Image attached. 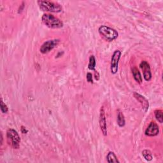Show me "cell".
<instances>
[{
  "label": "cell",
  "mask_w": 163,
  "mask_h": 163,
  "mask_svg": "<svg viewBox=\"0 0 163 163\" xmlns=\"http://www.w3.org/2000/svg\"><path fill=\"white\" fill-rule=\"evenodd\" d=\"M41 10L53 13H59L63 10L62 6L58 3L47 1V0H39L37 2Z\"/></svg>",
  "instance_id": "6da1fadb"
},
{
  "label": "cell",
  "mask_w": 163,
  "mask_h": 163,
  "mask_svg": "<svg viewBox=\"0 0 163 163\" xmlns=\"http://www.w3.org/2000/svg\"><path fill=\"white\" fill-rule=\"evenodd\" d=\"M42 21L46 26L52 29H58L63 27V22L58 17L50 13H45L42 17Z\"/></svg>",
  "instance_id": "7a4b0ae2"
},
{
  "label": "cell",
  "mask_w": 163,
  "mask_h": 163,
  "mask_svg": "<svg viewBox=\"0 0 163 163\" xmlns=\"http://www.w3.org/2000/svg\"><path fill=\"white\" fill-rule=\"evenodd\" d=\"M98 31L100 35L108 42H112L116 40L119 36L118 32L116 29L107 26H101L98 29Z\"/></svg>",
  "instance_id": "3957f363"
},
{
  "label": "cell",
  "mask_w": 163,
  "mask_h": 163,
  "mask_svg": "<svg viewBox=\"0 0 163 163\" xmlns=\"http://www.w3.org/2000/svg\"><path fill=\"white\" fill-rule=\"evenodd\" d=\"M7 142L14 149H18L20 146L21 138L18 133L13 129H8L6 132Z\"/></svg>",
  "instance_id": "277c9868"
},
{
  "label": "cell",
  "mask_w": 163,
  "mask_h": 163,
  "mask_svg": "<svg viewBox=\"0 0 163 163\" xmlns=\"http://www.w3.org/2000/svg\"><path fill=\"white\" fill-rule=\"evenodd\" d=\"M59 42L60 41L58 39H54L47 41L41 46L40 49V52L44 54L48 53L59 45Z\"/></svg>",
  "instance_id": "5b68a950"
},
{
  "label": "cell",
  "mask_w": 163,
  "mask_h": 163,
  "mask_svg": "<svg viewBox=\"0 0 163 163\" xmlns=\"http://www.w3.org/2000/svg\"><path fill=\"white\" fill-rule=\"evenodd\" d=\"M121 52L119 50H116L114 51L112 58H111V64H110V70L112 74H116L118 71L119 68V63L121 57Z\"/></svg>",
  "instance_id": "8992f818"
},
{
  "label": "cell",
  "mask_w": 163,
  "mask_h": 163,
  "mask_svg": "<svg viewBox=\"0 0 163 163\" xmlns=\"http://www.w3.org/2000/svg\"><path fill=\"white\" fill-rule=\"evenodd\" d=\"M140 67L143 71L144 79L147 82L150 81L152 79V77L150 64L146 61H143L140 64Z\"/></svg>",
  "instance_id": "52a82bcc"
},
{
  "label": "cell",
  "mask_w": 163,
  "mask_h": 163,
  "mask_svg": "<svg viewBox=\"0 0 163 163\" xmlns=\"http://www.w3.org/2000/svg\"><path fill=\"white\" fill-rule=\"evenodd\" d=\"M100 126L103 135L106 136L107 135V125L106 120L104 107H101L100 114Z\"/></svg>",
  "instance_id": "ba28073f"
},
{
  "label": "cell",
  "mask_w": 163,
  "mask_h": 163,
  "mask_svg": "<svg viewBox=\"0 0 163 163\" xmlns=\"http://www.w3.org/2000/svg\"><path fill=\"white\" fill-rule=\"evenodd\" d=\"M159 132L158 125L155 122H151L148 127L146 129L145 134L148 136H157Z\"/></svg>",
  "instance_id": "9c48e42d"
},
{
  "label": "cell",
  "mask_w": 163,
  "mask_h": 163,
  "mask_svg": "<svg viewBox=\"0 0 163 163\" xmlns=\"http://www.w3.org/2000/svg\"><path fill=\"white\" fill-rule=\"evenodd\" d=\"M133 96H134V97H135V98L136 99V100L139 101L140 103L141 104L143 111L145 112H146V111H147L149 108V101L146 100L144 96H143L142 95H141L140 94H138V93L135 92L133 93Z\"/></svg>",
  "instance_id": "30bf717a"
},
{
  "label": "cell",
  "mask_w": 163,
  "mask_h": 163,
  "mask_svg": "<svg viewBox=\"0 0 163 163\" xmlns=\"http://www.w3.org/2000/svg\"><path fill=\"white\" fill-rule=\"evenodd\" d=\"M131 71H132V73L133 75V78L135 80V81L138 84H142L143 82V79H142V77L141 75L140 71L138 70V69L136 68V67H133Z\"/></svg>",
  "instance_id": "8fae6325"
},
{
  "label": "cell",
  "mask_w": 163,
  "mask_h": 163,
  "mask_svg": "<svg viewBox=\"0 0 163 163\" xmlns=\"http://www.w3.org/2000/svg\"><path fill=\"white\" fill-rule=\"evenodd\" d=\"M107 159L109 163H119L120 161L118 160L117 157L113 152H109L107 154Z\"/></svg>",
  "instance_id": "7c38bea8"
},
{
  "label": "cell",
  "mask_w": 163,
  "mask_h": 163,
  "mask_svg": "<svg viewBox=\"0 0 163 163\" xmlns=\"http://www.w3.org/2000/svg\"><path fill=\"white\" fill-rule=\"evenodd\" d=\"M117 124L119 127H124L126 124L124 114L121 112H119L117 114Z\"/></svg>",
  "instance_id": "4fadbf2b"
},
{
  "label": "cell",
  "mask_w": 163,
  "mask_h": 163,
  "mask_svg": "<svg viewBox=\"0 0 163 163\" xmlns=\"http://www.w3.org/2000/svg\"><path fill=\"white\" fill-rule=\"evenodd\" d=\"M96 64V62L95 57L94 55H91L90 58H89V62L88 64L89 69L91 70H95Z\"/></svg>",
  "instance_id": "5bb4252c"
},
{
  "label": "cell",
  "mask_w": 163,
  "mask_h": 163,
  "mask_svg": "<svg viewBox=\"0 0 163 163\" xmlns=\"http://www.w3.org/2000/svg\"><path fill=\"white\" fill-rule=\"evenodd\" d=\"M154 115L156 119L159 121L160 123L163 122V112L161 110H156L154 112Z\"/></svg>",
  "instance_id": "9a60e30c"
},
{
  "label": "cell",
  "mask_w": 163,
  "mask_h": 163,
  "mask_svg": "<svg viewBox=\"0 0 163 163\" xmlns=\"http://www.w3.org/2000/svg\"><path fill=\"white\" fill-rule=\"evenodd\" d=\"M142 155L145 159L147 161H150L152 160L153 157L151 152L149 150H144L142 152Z\"/></svg>",
  "instance_id": "2e32d148"
},
{
  "label": "cell",
  "mask_w": 163,
  "mask_h": 163,
  "mask_svg": "<svg viewBox=\"0 0 163 163\" xmlns=\"http://www.w3.org/2000/svg\"><path fill=\"white\" fill-rule=\"evenodd\" d=\"M0 108H1V111L3 113H6L9 111V108L7 107V105L3 102V99L1 98V105H0Z\"/></svg>",
  "instance_id": "e0dca14e"
},
{
  "label": "cell",
  "mask_w": 163,
  "mask_h": 163,
  "mask_svg": "<svg viewBox=\"0 0 163 163\" xmlns=\"http://www.w3.org/2000/svg\"><path fill=\"white\" fill-rule=\"evenodd\" d=\"M86 78H87V80L88 82L93 84V75H92V73H87V75H86Z\"/></svg>",
  "instance_id": "ac0fdd59"
},
{
  "label": "cell",
  "mask_w": 163,
  "mask_h": 163,
  "mask_svg": "<svg viewBox=\"0 0 163 163\" xmlns=\"http://www.w3.org/2000/svg\"><path fill=\"white\" fill-rule=\"evenodd\" d=\"M94 77H95V79H96V80H100V74H99L98 71H96V70H94Z\"/></svg>",
  "instance_id": "d6986e66"
},
{
  "label": "cell",
  "mask_w": 163,
  "mask_h": 163,
  "mask_svg": "<svg viewBox=\"0 0 163 163\" xmlns=\"http://www.w3.org/2000/svg\"><path fill=\"white\" fill-rule=\"evenodd\" d=\"M21 131L22 133H23V134H26L28 132V130L23 126H22L21 127Z\"/></svg>",
  "instance_id": "ffe728a7"
},
{
  "label": "cell",
  "mask_w": 163,
  "mask_h": 163,
  "mask_svg": "<svg viewBox=\"0 0 163 163\" xmlns=\"http://www.w3.org/2000/svg\"><path fill=\"white\" fill-rule=\"evenodd\" d=\"M1 139H2V141H1V145L3 144V134L2 133H1Z\"/></svg>",
  "instance_id": "44dd1931"
}]
</instances>
